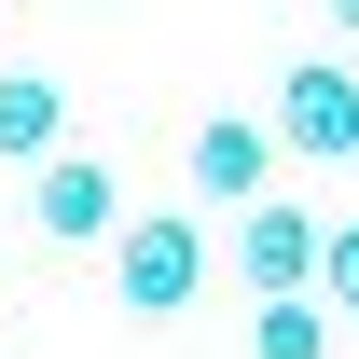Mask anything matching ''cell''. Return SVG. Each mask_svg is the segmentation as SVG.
<instances>
[{
  "label": "cell",
  "mask_w": 359,
  "mask_h": 359,
  "mask_svg": "<svg viewBox=\"0 0 359 359\" xmlns=\"http://www.w3.org/2000/svg\"><path fill=\"white\" fill-rule=\"evenodd\" d=\"M180 166H194V194H208V208H263V180H276V138L249 125V111H208V125L180 138Z\"/></svg>",
  "instance_id": "5b68a950"
},
{
  "label": "cell",
  "mask_w": 359,
  "mask_h": 359,
  "mask_svg": "<svg viewBox=\"0 0 359 359\" xmlns=\"http://www.w3.org/2000/svg\"><path fill=\"white\" fill-rule=\"evenodd\" d=\"M69 152V97L42 69H0V166H55Z\"/></svg>",
  "instance_id": "8992f818"
},
{
  "label": "cell",
  "mask_w": 359,
  "mask_h": 359,
  "mask_svg": "<svg viewBox=\"0 0 359 359\" xmlns=\"http://www.w3.org/2000/svg\"><path fill=\"white\" fill-rule=\"evenodd\" d=\"M111 276H125V318H180L208 290V222H194V208H138V222L111 235Z\"/></svg>",
  "instance_id": "6da1fadb"
},
{
  "label": "cell",
  "mask_w": 359,
  "mask_h": 359,
  "mask_svg": "<svg viewBox=\"0 0 359 359\" xmlns=\"http://www.w3.org/2000/svg\"><path fill=\"white\" fill-rule=\"evenodd\" d=\"M249 359H332V318H318V290H290V304H249Z\"/></svg>",
  "instance_id": "52a82bcc"
},
{
  "label": "cell",
  "mask_w": 359,
  "mask_h": 359,
  "mask_svg": "<svg viewBox=\"0 0 359 359\" xmlns=\"http://www.w3.org/2000/svg\"><path fill=\"white\" fill-rule=\"evenodd\" d=\"M28 222H42L55 249H111V235H125V194H111L97 152H55V166H28Z\"/></svg>",
  "instance_id": "3957f363"
},
{
  "label": "cell",
  "mask_w": 359,
  "mask_h": 359,
  "mask_svg": "<svg viewBox=\"0 0 359 359\" xmlns=\"http://www.w3.org/2000/svg\"><path fill=\"white\" fill-rule=\"evenodd\" d=\"M346 166H359V152H346Z\"/></svg>",
  "instance_id": "30bf717a"
},
{
  "label": "cell",
  "mask_w": 359,
  "mask_h": 359,
  "mask_svg": "<svg viewBox=\"0 0 359 359\" xmlns=\"http://www.w3.org/2000/svg\"><path fill=\"white\" fill-rule=\"evenodd\" d=\"M318 318H359V222L318 235Z\"/></svg>",
  "instance_id": "ba28073f"
},
{
  "label": "cell",
  "mask_w": 359,
  "mask_h": 359,
  "mask_svg": "<svg viewBox=\"0 0 359 359\" xmlns=\"http://www.w3.org/2000/svg\"><path fill=\"white\" fill-rule=\"evenodd\" d=\"M318 235L304 208H235V276H249V304H290V290H318Z\"/></svg>",
  "instance_id": "277c9868"
},
{
  "label": "cell",
  "mask_w": 359,
  "mask_h": 359,
  "mask_svg": "<svg viewBox=\"0 0 359 359\" xmlns=\"http://www.w3.org/2000/svg\"><path fill=\"white\" fill-rule=\"evenodd\" d=\"M263 138H276V152H304V166H346V152H359V69H346V55H304V69H276Z\"/></svg>",
  "instance_id": "7a4b0ae2"
},
{
  "label": "cell",
  "mask_w": 359,
  "mask_h": 359,
  "mask_svg": "<svg viewBox=\"0 0 359 359\" xmlns=\"http://www.w3.org/2000/svg\"><path fill=\"white\" fill-rule=\"evenodd\" d=\"M332 14H346V42H359V0H332Z\"/></svg>",
  "instance_id": "9c48e42d"
}]
</instances>
